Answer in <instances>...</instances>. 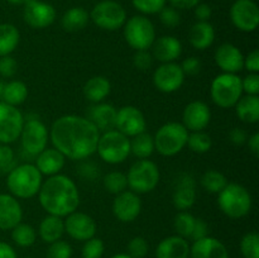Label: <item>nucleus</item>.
<instances>
[{"label":"nucleus","mask_w":259,"mask_h":258,"mask_svg":"<svg viewBox=\"0 0 259 258\" xmlns=\"http://www.w3.org/2000/svg\"><path fill=\"white\" fill-rule=\"evenodd\" d=\"M189 40L195 50L205 51L214 43L215 29L209 22H197L190 28Z\"/></svg>","instance_id":"nucleus-28"},{"label":"nucleus","mask_w":259,"mask_h":258,"mask_svg":"<svg viewBox=\"0 0 259 258\" xmlns=\"http://www.w3.org/2000/svg\"><path fill=\"white\" fill-rule=\"evenodd\" d=\"M96 152L106 163H123L131 154V139L116 129L106 131L100 134Z\"/></svg>","instance_id":"nucleus-7"},{"label":"nucleus","mask_w":259,"mask_h":258,"mask_svg":"<svg viewBox=\"0 0 259 258\" xmlns=\"http://www.w3.org/2000/svg\"><path fill=\"white\" fill-rule=\"evenodd\" d=\"M167 0H132L133 7L142 14H157L166 7Z\"/></svg>","instance_id":"nucleus-43"},{"label":"nucleus","mask_w":259,"mask_h":258,"mask_svg":"<svg viewBox=\"0 0 259 258\" xmlns=\"http://www.w3.org/2000/svg\"><path fill=\"white\" fill-rule=\"evenodd\" d=\"M235 113L242 121L248 124H255L259 121V96L245 95L235 104Z\"/></svg>","instance_id":"nucleus-31"},{"label":"nucleus","mask_w":259,"mask_h":258,"mask_svg":"<svg viewBox=\"0 0 259 258\" xmlns=\"http://www.w3.org/2000/svg\"><path fill=\"white\" fill-rule=\"evenodd\" d=\"M133 63L136 68L141 71H146L151 68L152 63H153V56L148 50L136 51L133 56Z\"/></svg>","instance_id":"nucleus-48"},{"label":"nucleus","mask_w":259,"mask_h":258,"mask_svg":"<svg viewBox=\"0 0 259 258\" xmlns=\"http://www.w3.org/2000/svg\"><path fill=\"white\" fill-rule=\"evenodd\" d=\"M72 257V247L65 240H56L51 243L47 249L46 258H71Z\"/></svg>","instance_id":"nucleus-45"},{"label":"nucleus","mask_w":259,"mask_h":258,"mask_svg":"<svg viewBox=\"0 0 259 258\" xmlns=\"http://www.w3.org/2000/svg\"><path fill=\"white\" fill-rule=\"evenodd\" d=\"M211 14V8L207 4H197L195 7V17H196L197 22H209Z\"/></svg>","instance_id":"nucleus-55"},{"label":"nucleus","mask_w":259,"mask_h":258,"mask_svg":"<svg viewBox=\"0 0 259 258\" xmlns=\"http://www.w3.org/2000/svg\"><path fill=\"white\" fill-rule=\"evenodd\" d=\"M28 258H30V257H28Z\"/></svg>","instance_id":"nucleus-63"},{"label":"nucleus","mask_w":259,"mask_h":258,"mask_svg":"<svg viewBox=\"0 0 259 258\" xmlns=\"http://www.w3.org/2000/svg\"><path fill=\"white\" fill-rule=\"evenodd\" d=\"M201 61L197 57H189L186 60H184V62L181 63V68L184 71L185 75L189 76H195L201 71Z\"/></svg>","instance_id":"nucleus-51"},{"label":"nucleus","mask_w":259,"mask_h":258,"mask_svg":"<svg viewBox=\"0 0 259 258\" xmlns=\"http://www.w3.org/2000/svg\"><path fill=\"white\" fill-rule=\"evenodd\" d=\"M159 18H161L162 24L168 28L177 27L180 24V22H181L180 13L174 7H164L159 12Z\"/></svg>","instance_id":"nucleus-47"},{"label":"nucleus","mask_w":259,"mask_h":258,"mask_svg":"<svg viewBox=\"0 0 259 258\" xmlns=\"http://www.w3.org/2000/svg\"><path fill=\"white\" fill-rule=\"evenodd\" d=\"M17 166L14 151L9 147V144L0 143V172L9 174Z\"/></svg>","instance_id":"nucleus-44"},{"label":"nucleus","mask_w":259,"mask_h":258,"mask_svg":"<svg viewBox=\"0 0 259 258\" xmlns=\"http://www.w3.org/2000/svg\"><path fill=\"white\" fill-rule=\"evenodd\" d=\"M115 129L128 138L138 136L147 129V120L141 109L133 105L121 106L116 110Z\"/></svg>","instance_id":"nucleus-13"},{"label":"nucleus","mask_w":259,"mask_h":258,"mask_svg":"<svg viewBox=\"0 0 259 258\" xmlns=\"http://www.w3.org/2000/svg\"><path fill=\"white\" fill-rule=\"evenodd\" d=\"M103 184L106 191L113 195H118L125 191L128 187V180H126V175L123 172L111 171L104 176Z\"/></svg>","instance_id":"nucleus-38"},{"label":"nucleus","mask_w":259,"mask_h":258,"mask_svg":"<svg viewBox=\"0 0 259 258\" xmlns=\"http://www.w3.org/2000/svg\"><path fill=\"white\" fill-rule=\"evenodd\" d=\"M20 40V33L15 25L10 23L0 24V57L9 56L17 50Z\"/></svg>","instance_id":"nucleus-32"},{"label":"nucleus","mask_w":259,"mask_h":258,"mask_svg":"<svg viewBox=\"0 0 259 258\" xmlns=\"http://www.w3.org/2000/svg\"><path fill=\"white\" fill-rule=\"evenodd\" d=\"M230 19L242 32H254L259 24L258 5L253 0H237L230 8Z\"/></svg>","instance_id":"nucleus-14"},{"label":"nucleus","mask_w":259,"mask_h":258,"mask_svg":"<svg viewBox=\"0 0 259 258\" xmlns=\"http://www.w3.org/2000/svg\"><path fill=\"white\" fill-rule=\"evenodd\" d=\"M100 134L90 119L68 114L53 121L50 139L66 158L81 161L95 153Z\"/></svg>","instance_id":"nucleus-1"},{"label":"nucleus","mask_w":259,"mask_h":258,"mask_svg":"<svg viewBox=\"0 0 259 258\" xmlns=\"http://www.w3.org/2000/svg\"><path fill=\"white\" fill-rule=\"evenodd\" d=\"M27 96L28 86L23 81L12 80L9 82L4 83L2 95V99L4 103L13 106H18L27 100Z\"/></svg>","instance_id":"nucleus-34"},{"label":"nucleus","mask_w":259,"mask_h":258,"mask_svg":"<svg viewBox=\"0 0 259 258\" xmlns=\"http://www.w3.org/2000/svg\"><path fill=\"white\" fill-rule=\"evenodd\" d=\"M244 68L249 71V73L259 72V51L257 48L244 57Z\"/></svg>","instance_id":"nucleus-52"},{"label":"nucleus","mask_w":259,"mask_h":258,"mask_svg":"<svg viewBox=\"0 0 259 258\" xmlns=\"http://www.w3.org/2000/svg\"><path fill=\"white\" fill-rule=\"evenodd\" d=\"M249 151L254 154L255 157H259V133H254L247 139Z\"/></svg>","instance_id":"nucleus-59"},{"label":"nucleus","mask_w":259,"mask_h":258,"mask_svg":"<svg viewBox=\"0 0 259 258\" xmlns=\"http://www.w3.org/2000/svg\"><path fill=\"white\" fill-rule=\"evenodd\" d=\"M115 116L116 109L111 104L98 103L93 104L86 118L90 119L99 131L106 132L115 129Z\"/></svg>","instance_id":"nucleus-27"},{"label":"nucleus","mask_w":259,"mask_h":258,"mask_svg":"<svg viewBox=\"0 0 259 258\" xmlns=\"http://www.w3.org/2000/svg\"><path fill=\"white\" fill-rule=\"evenodd\" d=\"M90 14L83 8H71L63 14L61 19L62 28L67 32H78L88 25Z\"/></svg>","instance_id":"nucleus-33"},{"label":"nucleus","mask_w":259,"mask_h":258,"mask_svg":"<svg viewBox=\"0 0 259 258\" xmlns=\"http://www.w3.org/2000/svg\"><path fill=\"white\" fill-rule=\"evenodd\" d=\"M157 258H190V244L180 235H171L158 243L156 248Z\"/></svg>","instance_id":"nucleus-26"},{"label":"nucleus","mask_w":259,"mask_h":258,"mask_svg":"<svg viewBox=\"0 0 259 258\" xmlns=\"http://www.w3.org/2000/svg\"><path fill=\"white\" fill-rule=\"evenodd\" d=\"M210 95L215 105L219 108H234L243 96L242 78L237 73L223 72L215 76L210 88Z\"/></svg>","instance_id":"nucleus-6"},{"label":"nucleus","mask_w":259,"mask_h":258,"mask_svg":"<svg viewBox=\"0 0 259 258\" xmlns=\"http://www.w3.org/2000/svg\"><path fill=\"white\" fill-rule=\"evenodd\" d=\"M172 201L177 210H189L194 206L196 201V181L192 177V175L180 174L179 177L175 181L174 195H172Z\"/></svg>","instance_id":"nucleus-19"},{"label":"nucleus","mask_w":259,"mask_h":258,"mask_svg":"<svg viewBox=\"0 0 259 258\" xmlns=\"http://www.w3.org/2000/svg\"><path fill=\"white\" fill-rule=\"evenodd\" d=\"M111 91V83L105 76H94L83 86V96L90 103H103Z\"/></svg>","instance_id":"nucleus-29"},{"label":"nucleus","mask_w":259,"mask_h":258,"mask_svg":"<svg viewBox=\"0 0 259 258\" xmlns=\"http://www.w3.org/2000/svg\"><path fill=\"white\" fill-rule=\"evenodd\" d=\"M43 182V175L35 164H17L7 176V186L17 199H32L39 192Z\"/></svg>","instance_id":"nucleus-3"},{"label":"nucleus","mask_w":259,"mask_h":258,"mask_svg":"<svg viewBox=\"0 0 259 258\" xmlns=\"http://www.w3.org/2000/svg\"><path fill=\"white\" fill-rule=\"evenodd\" d=\"M189 131L179 121H169L163 124L153 137L154 151L164 157L179 154L186 147Z\"/></svg>","instance_id":"nucleus-5"},{"label":"nucleus","mask_w":259,"mask_h":258,"mask_svg":"<svg viewBox=\"0 0 259 258\" xmlns=\"http://www.w3.org/2000/svg\"><path fill=\"white\" fill-rule=\"evenodd\" d=\"M152 56L162 63L175 62L182 53V45L174 35H163L152 45Z\"/></svg>","instance_id":"nucleus-24"},{"label":"nucleus","mask_w":259,"mask_h":258,"mask_svg":"<svg viewBox=\"0 0 259 258\" xmlns=\"http://www.w3.org/2000/svg\"><path fill=\"white\" fill-rule=\"evenodd\" d=\"M240 252L244 258H259V235L249 232L240 240Z\"/></svg>","instance_id":"nucleus-41"},{"label":"nucleus","mask_w":259,"mask_h":258,"mask_svg":"<svg viewBox=\"0 0 259 258\" xmlns=\"http://www.w3.org/2000/svg\"><path fill=\"white\" fill-rule=\"evenodd\" d=\"M7 2L9 3V4H13V5H22V4H24L27 0H7Z\"/></svg>","instance_id":"nucleus-60"},{"label":"nucleus","mask_w":259,"mask_h":258,"mask_svg":"<svg viewBox=\"0 0 259 258\" xmlns=\"http://www.w3.org/2000/svg\"><path fill=\"white\" fill-rule=\"evenodd\" d=\"M12 239L19 247H30L34 244L35 239H37V232L30 224L20 222L17 227L12 229Z\"/></svg>","instance_id":"nucleus-36"},{"label":"nucleus","mask_w":259,"mask_h":258,"mask_svg":"<svg viewBox=\"0 0 259 258\" xmlns=\"http://www.w3.org/2000/svg\"><path fill=\"white\" fill-rule=\"evenodd\" d=\"M248 134L244 129L242 128H233L229 132V141L232 142L235 146H243L244 143H247Z\"/></svg>","instance_id":"nucleus-54"},{"label":"nucleus","mask_w":259,"mask_h":258,"mask_svg":"<svg viewBox=\"0 0 259 258\" xmlns=\"http://www.w3.org/2000/svg\"><path fill=\"white\" fill-rule=\"evenodd\" d=\"M207 235H209V228H207L206 222H204L202 219H197L196 218L191 238L194 240H197V239H201V238L207 237Z\"/></svg>","instance_id":"nucleus-53"},{"label":"nucleus","mask_w":259,"mask_h":258,"mask_svg":"<svg viewBox=\"0 0 259 258\" xmlns=\"http://www.w3.org/2000/svg\"><path fill=\"white\" fill-rule=\"evenodd\" d=\"M211 120V110L204 101H191L182 114V124L189 132H201Z\"/></svg>","instance_id":"nucleus-20"},{"label":"nucleus","mask_w":259,"mask_h":258,"mask_svg":"<svg viewBox=\"0 0 259 258\" xmlns=\"http://www.w3.org/2000/svg\"><path fill=\"white\" fill-rule=\"evenodd\" d=\"M215 63L225 73H238L244 68V56L237 46L223 43L214 55Z\"/></svg>","instance_id":"nucleus-21"},{"label":"nucleus","mask_w":259,"mask_h":258,"mask_svg":"<svg viewBox=\"0 0 259 258\" xmlns=\"http://www.w3.org/2000/svg\"><path fill=\"white\" fill-rule=\"evenodd\" d=\"M24 116L17 106L0 101V143L10 144L20 136Z\"/></svg>","instance_id":"nucleus-12"},{"label":"nucleus","mask_w":259,"mask_h":258,"mask_svg":"<svg viewBox=\"0 0 259 258\" xmlns=\"http://www.w3.org/2000/svg\"><path fill=\"white\" fill-rule=\"evenodd\" d=\"M218 195V205L223 214L228 218L240 219L249 214L253 204L252 195L243 185L228 182L227 186Z\"/></svg>","instance_id":"nucleus-4"},{"label":"nucleus","mask_w":259,"mask_h":258,"mask_svg":"<svg viewBox=\"0 0 259 258\" xmlns=\"http://www.w3.org/2000/svg\"><path fill=\"white\" fill-rule=\"evenodd\" d=\"M195 220H196V218H195L191 212L186 211V210H185V211L177 212V215L175 217V220H174V227H175V230H176L177 235L185 238V239L191 238L192 230H194Z\"/></svg>","instance_id":"nucleus-39"},{"label":"nucleus","mask_w":259,"mask_h":258,"mask_svg":"<svg viewBox=\"0 0 259 258\" xmlns=\"http://www.w3.org/2000/svg\"><path fill=\"white\" fill-rule=\"evenodd\" d=\"M3 88H4V83H3L2 78H0V100H2V95H3Z\"/></svg>","instance_id":"nucleus-62"},{"label":"nucleus","mask_w":259,"mask_h":258,"mask_svg":"<svg viewBox=\"0 0 259 258\" xmlns=\"http://www.w3.org/2000/svg\"><path fill=\"white\" fill-rule=\"evenodd\" d=\"M0 258H17V252L9 243L0 242Z\"/></svg>","instance_id":"nucleus-57"},{"label":"nucleus","mask_w":259,"mask_h":258,"mask_svg":"<svg viewBox=\"0 0 259 258\" xmlns=\"http://www.w3.org/2000/svg\"><path fill=\"white\" fill-rule=\"evenodd\" d=\"M161 174L159 168L151 159H138L126 174L128 186L136 194H147L158 186Z\"/></svg>","instance_id":"nucleus-8"},{"label":"nucleus","mask_w":259,"mask_h":258,"mask_svg":"<svg viewBox=\"0 0 259 258\" xmlns=\"http://www.w3.org/2000/svg\"><path fill=\"white\" fill-rule=\"evenodd\" d=\"M38 233H39L40 239L45 243H48V244L56 242V240H60L61 238H62L63 233H65L63 218L48 214L47 217L40 222Z\"/></svg>","instance_id":"nucleus-30"},{"label":"nucleus","mask_w":259,"mask_h":258,"mask_svg":"<svg viewBox=\"0 0 259 258\" xmlns=\"http://www.w3.org/2000/svg\"><path fill=\"white\" fill-rule=\"evenodd\" d=\"M142 200L138 194L125 190L115 195L113 201V214L119 222L132 223L141 215Z\"/></svg>","instance_id":"nucleus-18"},{"label":"nucleus","mask_w":259,"mask_h":258,"mask_svg":"<svg viewBox=\"0 0 259 258\" xmlns=\"http://www.w3.org/2000/svg\"><path fill=\"white\" fill-rule=\"evenodd\" d=\"M63 223H65V232L72 239L80 240V242H86L90 238L95 237L96 230H98V225L94 218L77 210L68 214Z\"/></svg>","instance_id":"nucleus-16"},{"label":"nucleus","mask_w":259,"mask_h":258,"mask_svg":"<svg viewBox=\"0 0 259 258\" xmlns=\"http://www.w3.org/2000/svg\"><path fill=\"white\" fill-rule=\"evenodd\" d=\"M243 93L247 95H258L259 94V75L258 73H248L242 78Z\"/></svg>","instance_id":"nucleus-50"},{"label":"nucleus","mask_w":259,"mask_h":258,"mask_svg":"<svg viewBox=\"0 0 259 258\" xmlns=\"http://www.w3.org/2000/svg\"><path fill=\"white\" fill-rule=\"evenodd\" d=\"M90 18L104 30H116L126 22V13L123 5L114 0H103L93 8Z\"/></svg>","instance_id":"nucleus-10"},{"label":"nucleus","mask_w":259,"mask_h":258,"mask_svg":"<svg viewBox=\"0 0 259 258\" xmlns=\"http://www.w3.org/2000/svg\"><path fill=\"white\" fill-rule=\"evenodd\" d=\"M23 219V209L17 197L0 194V230H12Z\"/></svg>","instance_id":"nucleus-22"},{"label":"nucleus","mask_w":259,"mask_h":258,"mask_svg":"<svg viewBox=\"0 0 259 258\" xmlns=\"http://www.w3.org/2000/svg\"><path fill=\"white\" fill-rule=\"evenodd\" d=\"M22 149L29 156L35 157L47 148L50 132L42 120L37 118L24 120L22 132H20Z\"/></svg>","instance_id":"nucleus-11"},{"label":"nucleus","mask_w":259,"mask_h":258,"mask_svg":"<svg viewBox=\"0 0 259 258\" xmlns=\"http://www.w3.org/2000/svg\"><path fill=\"white\" fill-rule=\"evenodd\" d=\"M17 61L12 56H3L0 57V76L5 78H10L17 73Z\"/></svg>","instance_id":"nucleus-49"},{"label":"nucleus","mask_w":259,"mask_h":258,"mask_svg":"<svg viewBox=\"0 0 259 258\" xmlns=\"http://www.w3.org/2000/svg\"><path fill=\"white\" fill-rule=\"evenodd\" d=\"M154 152L153 137L147 132L138 134L131 139V153L139 159H147Z\"/></svg>","instance_id":"nucleus-35"},{"label":"nucleus","mask_w":259,"mask_h":258,"mask_svg":"<svg viewBox=\"0 0 259 258\" xmlns=\"http://www.w3.org/2000/svg\"><path fill=\"white\" fill-rule=\"evenodd\" d=\"M200 184L210 194H219L227 186L228 180L222 172L217 169H209L201 176Z\"/></svg>","instance_id":"nucleus-37"},{"label":"nucleus","mask_w":259,"mask_h":258,"mask_svg":"<svg viewBox=\"0 0 259 258\" xmlns=\"http://www.w3.org/2000/svg\"><path fill=\"white\" fill-rule=\"evenodd\" d=\"M190 258H229V252L222 240L207 235L190 245Z\"/></svg>","instance_id":"nucleus-23"},{"label":"nucleus","mask_w":259,"mask_h":258,"mask_svg":"<svg viewBox=\"0 0 259 258\" xmlns=\"http://www.w3.org/2000/svg\"><path fill=\"white\" fill-rule=\"evenodd\" d=\"M111 258H132L128 253H118V254L113 255Z\"/></svg>","instance_id":"nucleus-61"},{"label":"nucleus","mask_w":259,"mask_h":258,"mask_svg":"<svg viewBox=\"0 0 259 258\" xmlns=\"http://www.w3.org/2000/svg\"><path fill=\"white\" fill-rule=\"evenodd\" d=\"M66 163V157L58 149L46 148L35 156V167L45 176H53L62 171Z\"/></svg>","instance_id":"nucleus-25"},{"label":"nucleus","mask_w":259,"mask_h":258,"mask_svg":"<svg viewBox=\"0 0 259 258\" xmlns=\"http://www.w3.org/2000/svg\"><path fill=\"white\" fill-rule=\"evenodd\" d=\"M124 38L133 50H149L156 40V29L151 20L144 15H136L125 22Z\"/></svg>","instance_id":"nucleus-9"},{"label":"nucleus","mask_w":259,"mask_h":258,"mask_svg":"<svg viewBox=\"0 0 259 258\" xmlns=\"http://www.w3.org/2000/svg\"><path fill=\"white\" fill-rule=\"evenodd\" d=\"M96 169L98 168L93 163H82L80 167V174L83 177H86V179H94L96 176V174H98Z\"/></svg>","instance_id":"nucleus-58"},{"label":"nucleus","mask_w":259,"mask_h":258,"mask_svg":"<svg viewBox=\"0 0 259 258\" xmlns=\"http://www.w3.org/2000/svg\"><path fill=\"white\" fill-rule=\"evenodd\" d=\"M186 146H189V148L195 153L202 154L211 149L212 139L204 131L191 132V134H189V138H187Z\"/></svg>","instance_id":"nucleus-40"},{"label":"nucleus","mask_w":259,"mask_h":258,"mask_svg":"<svg viewBox=\"0 0 259 258\" xmlns=\"http://www.w3.org/2000/svg\"><path fill=\"white\" fill-rule=\"evenodd\" d=\"M25 23L34 29L47 28L55 22L56 10L51 4L40 0H27L23 12Z\"/></svg>","instance_id":"nucleus-17"},{"label":"nucleus","mask_w":259,"mask_h":258,"mask_svg":"<svg viewBox=\"0 0 259 258\" xmlns=\"http://www.w3.org/2000/svg\"><path fill=\"white\" fill-rule=\"evenodd\" d=\"M38 200L46 212L66 218L77 210L80 205V192L77 185L71 177L57 174L42 182Z\"/></svg>","instance_id":"nucleus-2"},{"label":"nucleus","mask_w":259,"mask_h":258,"mask_svg":"<svg viewBox=\"0 0 259 258\" xmlns=\"http://www.w3.org/2000/svg\"><path fill=\"white\" fill-rule=\"evenodd\" d=\"M185 73L181 65L176 62L162 63L158 68L154 70L153 83L156 89L161 93L171 94L180 90L185 81Z\"/></svg>","instance_id":"nucleus-15"},{"label":"nucleus","mask_w":259,"mask_h":258,"mask_svg":"<svg viewBox=\"0 0 259 258\" xmlns=\"http://www.w3.org/2000/svg\"><path fill=\"white\" fill-rule=\"evenodd\" d=\"M104 252H105V245L103 240L100 238L93 237L85 242L81 254L82 258H101Z\"/></svg>","instance_id":"nucleus-42"},{"label":"nucleus","mask_w":259,"mask_h":258,"mask_svg":"<svg viewBox=\"0 0 259 258\" xmlns=\"http://www.w3.org/2000/svg\"><path fill=\"white\" fill-rule=\"evenodd\" d=\"M148 242L143 237H134L128 243V254L132 258H144L148 253Z\"/></svg>","instance_id":"nucleus-46"},{"label":"nucleus","mask_w":259,"mask_h":258,"mask_svg":"<svg viewBox=\"0 0 259 258\" xmlns=\"http://www.w3.org/2000/svg\"><path fill=\"white\" fill-rule=\"evenodd\" d=\"M169 3L177 9H192L200 4V0H169Z\"/></svg>","instance_id":"nucleus-56"}]
</instances>
